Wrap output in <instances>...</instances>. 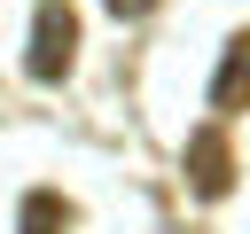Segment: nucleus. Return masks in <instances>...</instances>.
Instances as JSON below:
<instances>
[{
  "instance_id": "nucleus-5",
  "label": "nucleus",
  "mask_w": 250,
  "mask_h": 234,
  "mask_svg": "<svg viewBox=\"0 0 250 234\" xmlns=\"http://www.w3.org/2000/svg\"><path fill=\"white\" fill-rule=\"evenodd\" d=\"M102 8H109V16H148L156 0H102Z\"/></svg>"
},
{
  "instance_id": "nucleus-2",
  "label": "nucleus",
  "mask_w": 250,
  "mask_h": 234,
  "mask_svg": "<svg viewBox=\"0 0 250 234\" xmlns=\"http://www.w3.org/2000/svg\"><path fill=\"white\" fill-rule=\"evenodd\" d=\"M180 172H188V187H195L203 203L234 195V148H227V125H219V117L188 133V156H180Z\"/></svg>"
},
{
  "instance_id": "nucleus-3",
  "label": "nucleus",
  "mask_w": 250,
  "mask_h": 234,
  "mask_svg": "<svg viewBox=\"0 0 250 234\" xmlns=\"http://www.w3.org/2000/svg\"><path fill=\"white\" fill-rule=\"evenodd\" d=\"M211 109H219V117L250 109V31L227 39V55H219V70H211Z\"/></svg>"
},
{
  "instance_id": "nucleus-4",
  "label": "nucleus",
  "mask_w": 250,
  "mask_h": 234,
  "mask_svg": "<svg viewBox=\"0 0 250 234\" xmlns=\"http://www.w3.org/2000/svg\"><path fill=\"white\" fill-rule=\"evenodd\" d=\"M16 226H23V234H70V226H78V211H70L55 187H31V195H23V211H16Z\"/></svg>"
},
{
  "instance_id": "nucleus-1",
  "label": "nucleus",
  "mask_w": 250,
  "mask_h": 234,
  "mask_svg": "<svg viewBox=\"0 0 250 234\" xmlns=\"http://www.w3.org/2000/svg\"><path fill=\"white\" fill-rule=\"evenodd\" d=\"M70 62H78V8H70V0H39V8H31L23 70H31L39 86H55V78H70Z\"/></svg>"
}]
</instances>
